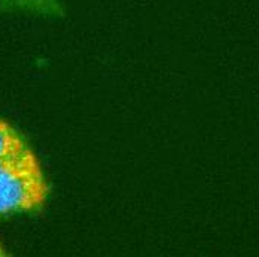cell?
Returning <instances> with one entry per match:
<instances>
[{"label": "cell", "mask_w": 259, "mask_h": 257, "mask_svg": "<svg viewBox=\"0 0 259 257\" xmlns=\"http://www.w3.org/2000/svg\"><path fill=\"white\" fill-rule=\"evenodd\" d=\"M27 149L28 147L18 132L6 122L0 121V161L23 153Z\"/></svg>", "instance_id": "cell-2"}, {"label": "cell", "mask_w": 259, "mask_h": 257, "mask_svg": "<svg viewBox=\"0 0 259 257\" xmlns=\"http://www.w3.org/2000/svg\"><path fill=\"white\" fill-rule=\"evenodd\" d=\"M48 186L34 153L0 161V214L28 213L45 204Z\"/></svg>", "instance_id": "cell-1"}, {"label": "cell", "mask_w": 259, "mask_h": 257, "mask_svg": "<svg viewBox=\"0 0 259 257\" xmlns=\"http://www.w3.org/2000/svg\"><path fill=\"white\" fill-rule=\"evenodd\" d=\"M3 254V250H2V247H0V256Z\"/></svg>", "instance_id": "cell-4"}, {"label": "cell", "mask_w": 259, "mask_h": 257, "mask_svg": "<svg viewBox=\"0 0 259 257\" xmlns=\"http://www.w3.org/2000/svg\"><path fill=\"white\" fill-rule=\"evenodd\" d=\"M54 0H0V6H28V8H48Z\"/></svg>", "instance_id": "cell-3"}]
</instances>
